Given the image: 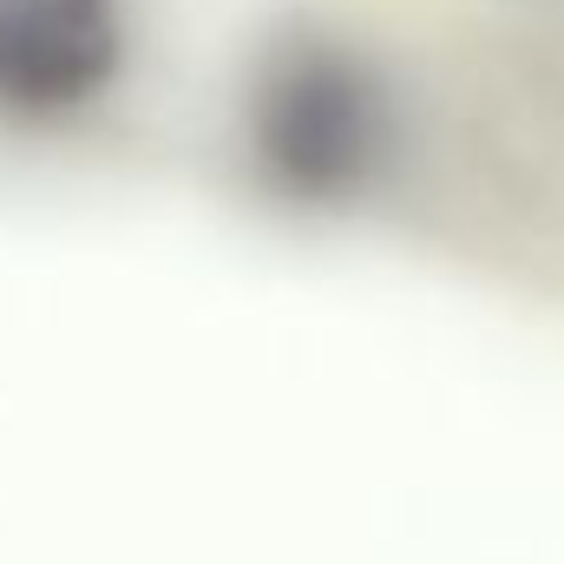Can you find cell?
<instances>
[{"instance_id": "1", "label": "cell", "mask_w": 564, "mask_h": 564, "mask_svg": "<svg viewBox=\"0 0 564 564\" xmlns=\"http://www.w3.org/2000/svg\"><path fill=\"white\" fill-rule=\"evenodd\" d=\"M243 144L282 204L348 210L394 158V93L361 46L322 26H289L250 66Z\"/></svg>"}, {"instance_id": "2", "label": "cell", "mask_w": 564, "mask_h": 564, "mask_svg": "<svg viewBox=\"0 0 564 564\" xmlns=\"http://www.w3.org/2000/svg\"><path fill=\"white\" fill-rule=\"evenodd\" d=\"M132 59L126 0H0V112L73 119Z\"/></svg>"}]
</instances>
